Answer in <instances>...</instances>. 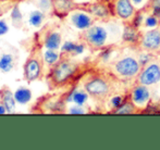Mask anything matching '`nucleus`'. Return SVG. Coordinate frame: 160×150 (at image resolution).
<instances>
[{
    "label": "nucleus",
    "mask_w": 160,
    "mask_h": 150,
    "mask_svg": "<svg viewBox=\"0 0 160 150\" xmlns=\"http://www.w3.org/2000/svg\"><path fill=\"white\" fill-rule=\"evenodd\" d=\"M8 113V111H7V109L4 108V106L1 104V101H0V115H2V114H6Z\"/></svg>",
    "instance_id": "obj_35"
},
{
    "label": "nucleus",
    "mask_w": 160,
    "mask_h": 150,
    "mask_svg": "<svg viewBox=\"0 0 160 150\" xmlns=\"http://www.w3.org/2000/svg\"><path fill=\"white\" fill-rule=\"evenodd\" d=\"M65 100L55 97H42L36 104V108H39L38 112H63Z\"/></svg>",
    "instance_id": "obj_10"
},
{
    "label": "nucleus",
    "mask_w": 160,
    "mask_h": 150,
    "mask_svg": "<svg viewBox=\"0 0 160 150\" xmlns=\"http://www.w3.org/2000/svg\"><path fill=\"white\" fill-rule=\"evenodd\" d=\"M52 12L59 19H64L72 11L78 10V3L74 0H52Z\"/></svg>",
    "instance_id": "obj_11"
},
{
    "label": "nucleus",
    "mask_w": 160,
    "mask_h": 150,
    "mask_svg": "<svg viewBox=\"0 0 160 150\" xmlns=\"http://www.w3.org/2000/svg\"><path fill=\"white\" fill-rule=\"evenodd\" d=\"M0 101L7 109L8 113H12L15 108V98L14 94L8 88V87H2L0 89Z\"/></svg>",
    "instance_id": "obj_18"
},
{
    "label": "nucleus",
    "mask_w": 160,
    "mask_h": 150,
    "mask_svg": "<svg viewBox=\"0 0 160 150\" xmlns=\"http://www.w3.org/2000/svg\"><path fill=\"white\" fill-rule=\"evenodd\" d=\"M150 8H152V14L160 20V0H150Z\"/></svg>",
    "instance_id": "obj_29"
},
{
    "label": "nucleus",
    "mask_w": 160,
    "mask_h": 150,
    "mask_svg": "<svg viewBox=\"0 0 160 150\" xmlns=\"http://www.w3.org/2000/svg\"><path fill=\"white\" fill-rule=\"evenodd\" d=\"M9 32V26L4 20H0V36H4Z\"/></svg>",
    "instance_id": "obj_34"
},
{
    "label": "nucleus",
    "mask_w": 160,
    "mask_h": 150,
    "mask_svg": "<svg viewBox=\"0 0 160 150\" xmlns=\"http://www.w3.org/2000/svg\"><path fill=\"white\" fill-rule=\"evenodd\" d=\"M111 52H112V49L111 48H106V49H103V51L100 53V59L102 60L103 62H107V61H109V59H110V57H111Z\"/></svg>",
    "instance_id": "obj_33"
},
{
    "label": "nucleus",
    "mask_w": 160,
    "mask_h": 150,
    "mask_svg": "<svg viewBox=\"0 0 160 150\" xmlns=\"http://www.w3.org/2000/svg\"><path fill=\"white\" fill-rule=\"evenodd\" d=\"M81 38L94 50L102 49L106 46V42L108 40V31L102 26L92 25L89 28L83 31L81 34Z\"/></svg>",
    "instance_id": "obj_3"
},
{
    "label": "nucleus",
    "mask_w": 160,
    "mask_h": 150,
    "mask_svg": "<svg viewBox=\"0 0 160 150\" xmlns=\"http://www.w3.org/2000/svg\"><path fill=\"white\" fill-rule=\"evenodd\" d=\"M80 65L76 62L72 61L69 57H61V59L50 66V70L47 75V82L51 89L63 87L70 83L78 74Z\"/></svg>",
    "instance_id": "obj_2"
},
{
    "label": "nucleus",
    "mask_w": 160,
    "mask_h": 150,
    "mask_svg": "<svg viewBox=\"0 0 160 150\" xmlns=\"http://www.w3.org/2000/svg\"><path fill=\"white\" fill-rule=\"evenodd\" d=\"M78 9L83 11H86L91 15L95 17H98L100 20L108 19L110 17L111 10L108 8L106 4L101 3V2H92V3H78Z\"/></svg>",
    "instance_id": "obj_12"
},
{
    "label": "nucleus",
    "mask_w": 160,
    "mask_h": 150,
    "mask_svg": "<svg viewBox=\"0 0 160 150\" xmlns=\"http://www.w3.org/2000/svg\"><path fill=\"white\" fill-rule=\"evenodd\" d=\"M42 35V34H40ZM42 45L46 49H51V50H59L61 48L62 37L61 34L57 31L49 30L42 35Z\"/></svg>",
    "instance_id": "obj_14"
},
{
    "label": "nucleus",
    "mask_w": 160,
    "mask_h": 150,
    "mask_svg": "<svg viewBox=\"0 0 160 150\" xmlns=\"http://www.w3.org/2000/svg\"><path fill=\"white\" fill-rule=\"evenodd\" d=\"M138 84L145 85V86H152L160 82V65L158 63L147 64L141 70L139 74L137 75Z\"/></svg>",
    "instance_id": "obj_6"
},
{
    "label": "nucleus",
    "mask_w": 160,
    "mask_h": 150,
    "mask_svg": "<svg viewBox=\"0 0 160 150\" xmlns=\"http://www.w3.org/2000/svg\"><path fill=\"white\" fill-rule=\"evenodd\" d=\"M139 45L146 51L160 52V28H152L144 33Z\"/></svg>",
    "instance_id": "obj_7"
},
{
    "label": "nucleus",
    "mask_w": 160,
    "mask_h": 150,
    "mask_svg": "<svg viewBox=\"0 0 160 150\" xmlns=\"http://www.w3.org/2000/svg\"><path fill=\"white\" fill-rule=\"evenodd\" d=\"M38 8L42 12H47L52 9V0H39L38 1Z\"/></svg>",
    "instance_id": "obj_30"
},
{
    "label": "nucleus",
    "mask_w": 160,
    "mask_h": 150,
    "mask_svg": "<svg viewBox=\"0 0 160 150\" xmlns=\"http://www.w3.org/2000/svg\"><path fill=\"white\" fill-rule=\"evenodd\" d=\"M141 68L142 66L138 60L135 59L134 57H131V56L121 58L113 65V70L116 74L123 78L136 77L141 72Z\"/></svg>",
    "instance_id": "obj_4"
},
{
    "label": "nucleus",
    "mask_w": 160,
    "mask_h": 150,
    "mask_svg": "<svg viewBox=\"0 0 160 150\" xmlns=\"http://www.w3.org/2000/svg\"><path fill=\"white\" fill-rule=\"evenodd\" d=\"M11 21L15 28H22L24 25L23 21V14H22L21 10H20V4L19 2L13 6V8L11 9Z\"/></svg>",
    "instance_id": "obj_21"
},
{
    "label": "nucleus",
    "mask_w": 160,
    "mask_h": 150,
    "mask_svg": "<svg viewBox=\"0 0 160 150\" xmlns=\"http://www.w3.org/2000/svg\"><path fill=\"white\" fill-rule=\"evenodd\" d=\"M61 59V53H58L57 50H51V49H46L44 52V60L45 63L49 66H52Z\"/></svg>",
    "instance_id": "obj_24"
},
{
    "label": "nucleus",
    "mask_w": 160,
    "mask_h": 150,
    "mask_svg": "<svg viewBox=\"0 0 160 150\" xmlns=\"http://www.w3.org/2000/svg\"><path fill=\"white\" fill-rule=\"evenodd\" d=\"M71 22L78 30L85 31L94 24V20L89 13L76 11L71 14Z\"/></svg>",
    "instance_id": "obj_13"
},
{
    "label": "nucleus",
    "mask_w": 160,
    "mask_h": 150,
    "mask_svg": "<svg viewBox=\"0 0 160 150\" xmlns=\"http://www.w3.org/2000/svg\"><path fill=\"white\" fill-rule=\"evenodd\" d=\"M32 91L26 87H20L15 90L14 98L15 101L20 104H28L32 100Z\"/></svg>",
    "instance_id": "obj_20"
},
{
    "label": "nucleus",
    "mask_w": 160,
    "mask_h": 150,
    "mask_svg": "<svg viewBox=\"0 0 160 150\" xmlns=\"http://www.w3.org/2000/svg\"><path fill=\"white\" fill-rule=\"evenodd\" d=\"M132 2L134 6H141L145 2V0H132Z\"/></svg>",
    "instance_id": "obj_36"
},
{
    "label": "nucleus",
    "mask_w": 160,
    "mask_h": 150,
    "mask_svg": "<svg viewBox=\"0 0 160 150\" xmlns=\"http://www.w3.org/2000/svg\"><path fill=\"white\" fill-rule=\"evenodd\" d=\"M84 89L91 97L96 98V99H101V98L107 97L110 93L109 83L100 76L89 77L84 83Z\"/></svg>",
    "instance_id": "obj_5"
},
{
    "label": "nucleus",
    "mask_w": 160,
    "mask_h": 150,
    "mask_svg": "<svg viewBox=\"0 0 160 150\" xmlns=\"http://www.w3.org/2000/svg\"><path fill=\"white\" fill-rule=\"evenodd\" d=\"M61 57L82 55L85 50V44H76L74 41H65L61 46Z\"/></svg>",
    "instance_id": "obj_17"
},
{
    "label": "nucleus",
    "mask_w": 160,
    "mask_h": 150,
    "mask_svg": "<svg viewBox=\"0 0 160 150\" xmlns=\"http://www.w3.org/2000/svg\"><path fill=\"white\" fill-rule=\"evenodd\" d=\"M137 107L133 104L132 100H125L122 104H121L119 108L114 109L112 111V113H116V114H132V113H135L137 112L136 110Z\"/></svg>",
    "instance_id": "obj_23"
},
{
    "label": "nucleus",
    "mask_w": 160,
    "mask_h": 150,
    "mask_svg": "<svg viewBox=\"0 0 160 150\" xmlns=\"http://www.w3.org/2000/svg\"><path fill=\"white\" fill-rule=\"evenodd\" d=\"M113 13L123 21H130L136 13L132 0H114Z\"/></svg>",
    "instance_id": "obj_9"
},
{
    "label": "nucleus",
    "mask_w": 160,
    "mask_h": 150,
    "mask_svg": "<svg viewBox=\"0 0 160 150\" xmlns=\"http://www.w3.org/2000/svg\"><path fill=\"white\" fill-rule=\"evenodd\" d=\"M141 38L142 35L139 34L138 28L133 26L131 23L127 24L123 28V33H122V39L124 40L128 44H132V45H136L138 42H141Z\"/></svg>",
    "instance_id": "obj_16"
},
{
    "label": "nucleus",
    "mask_w": 160,
    "mask_h": 150,
    "mask_svg": "<svg viewBox=\"0 0 160 150\" xmlns=\"http://www.w3.org/2000/svg\"><path fill=\"white\" fill-rule=\"evenodd\" d=\"M14 1H18V0H14Z\"/></svg>",
    "instance_id": "obj_37"
},
{
    "label": "nucleus",
    "mask_w": 160,
    "mask_h": 150,
    "mask_svg": "<svg viewBox=\"0 0 160 150\" xmlns=\"http://www.w3.org/2000/svg\"><path fill=\"white\" fill-rule=\"evenodd\" d=\"M124 101H125V99L123 98V96L117 95L110 99V106H111V108H113V110H114V109L119 108Z\"/></svg>",
    "instance_id": "obj_28"
},
{
    "label": "nucleus",
    "mask_w": 160,
    "mask_h": 150,
    "mask_svg": "<svg viewBox=\"0 0 160 150\" xmlns=\"http://www.w3.org/2000/svg\"><path fill=\"white\" fill-rule=\"evenodd\" d=\"M15 2L19 1H14V0H0V17L2 14H4L7 11L11 10L13 8V6L15 4Z\"/></svg>",
    "instance_id": "obj_26"
},
{
    "label": "nucleus",
    "mask_w": 160,
    "mask_h": 150,
    "mask_svg": "<svg viewBox=\"0 0 160 150\" xmlns=\"http://www.w3.org/2000/svg\"><path fill=\"white\" fill-rule=\"evenodd\" d=\"M42 39L40 33L34 36L30 55L23 66V76L28 83H32L42 78L44 72V52H42Z\"/></svg>",
    "instance_id": "obj_1"
},
{
    "label": "nucleus",
    "mask_w": 160,
    "mask_h": 150,
    "mask_svg": "<svg viewBox=\"0 0 160 150\" xmlns=\"http://www.w3.org/2000/svg\"><path fill=\"white\" fill-rule=\"evenodd\" d=\"M45 17H46L45 12H42V10H35L31 12L30 17H28V23L33 27H39L44 23Z\"/></svg>",
    "instance_id": "obj_22"
},
{
    "label": "nucleus",
    "mask_w": 160,
    "mask_h": 150,
    "mask_svg": "<svg viewBox=\"0 0 160 150\" xmlns=\"http://www.w3.org/2000/svg\"><path fill=\"white\" fill-rule=\"evenodd\" d=\"M69 113L73 114V115H80V114H84L85 110L83 109V106H78V104H75L74 107H71V108L69 109Z\"/></svg>",
    "instance_id": "obj_32"
},
{
    "label": "nucleus",
    "mask_w": 160,
    "mask_h": 150,
    "mask_svg": "<svg viewBox=\"0 0 160 150\" xmlns=\"http://www.w3.org/2000/svg\"><path fill=\"white\" fill-rule=\"evenodd\" d=\"M150 98H152L150 90L148 89V86H145V85H136L131 91L130 99L137 108H146L149 104Z\"/></svg>",
    "instance_id": "obj_8"
},
{
    "label": "nucleus",
    "mask_w": 160,
    "mask_h": 150,
    "mask_svg": "<svg viewBox=\"0 0 160 150\" xmlns=\"http://www.w3.org/2000/svg\"><path fill=\"white\" fill-rule=\"evenodd\" d=\"M15 57L11 52H3L0 56V72L10 73L15 66Z\"/></svg>",
    "instance_id": "obj_19"
},
{
    "label": "nucleus",
    "mask_w": 160,
    "mask_h": 150,
    "mask_svg": "<svg viewBox=\"0 0 160 150\" xmlns=\"http://www.w3.org/2000/svg\"><path fill=\"white\" fill-rule=\"evenodd\" d=\"M152 52L150 51H146L145 52H141L138 56V62L139 64H141L142 68H144V66H146L147 64L150 63V61H152Z\"/></svg>",
    "instance_id": "obj_25"
},
{
    "label": "nucleus",
    "mask_w": 160,
    "mask_h": 150,
    "mask_svg": "<svg viewBox=\"0 0 160 150\" xmlns=\"http://www.w3.org/2000/svg\"><path fill=\"white\" fill-rule=\"evenodd\" d=\"M159 24V19L157 17H155L154 14L149 15V17H147L145 20H144V25L146 26V27L148 28H155L157 27Z\"/></svg>",
    "instance_id": "obj_27"
},
{
    "label": "nucleus",
    "mask_w": 160,
    "mask_h": 150,
    "mask_svg": "<svg viewBox=\"0 0 160 150\" xmlns=\"http://www.w3.org/2000/svg\"><path fill=\"white\" fill-rule=\"evenodd\" d=\"M143 22H144L143 14H142L141 12H138V13H135V14H134V17H133L132 21H131V24H132L133 26H135V27L138 28L139 26H141L142 24H143Z\"/></svg>",
    "instance_id": "obj_31"
},
{
    "label": "nucleus",
    "mask_w": 160,
    "mask_h": 150,
    "mask_svg": "<svg viewBox=\"0 0 160 150\" xmlns=\"http://www.w3.org/2000/svg\"><path fill=\"white\" fill-rule=\"evenodd\" d=\"M89 95L87 94V91L85 90H80L78 88H74L70 91L69 94H67L64 97L65 102H74L78 106H84L88 100Z\"/></svg>",
    "instance_id": "obj_15"
}]
</instances>
